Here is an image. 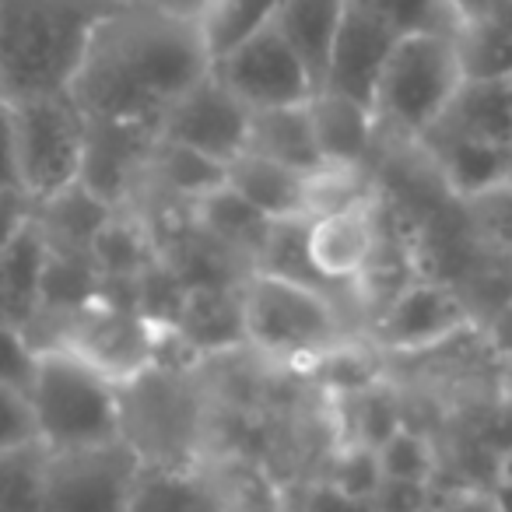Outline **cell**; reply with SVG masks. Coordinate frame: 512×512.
<instances>
[{"instance_id": "1", "label": "cell", "mask_w": 512, "mask_h": 512, "mask_svg": "<svg viewBox=\"0 0 512 512\" xmlns=\"http://www.w3.org/2000/svg\"><path fill=\"white\" fill-rule=\"evenodd\" d=\"M200 22L176 11L123 0L92 32L71 95L88 120L151 123L211 74Z\"/></svg>"}, {"instance_id": "2", "label": "cell", "mask_w": 512, "mask_h": 512, "mask_svg": "<svg viewBox=\"0 0 512 512\" xmlns=\"http://www.w3.org/2000/svg\"><path fill=\"white\" fill-rule=\"evenodd\" d=\"M123 0H0V102L71 92L92 32Z\"/></svg>"}, {"instance_id": "3", "label": "cell", "mask_w": 512, "mask_h": 512, "mask_svg": "<svg viewBox=\"0 0 512 512\" xmlns=\"http://www.w3.org/2000/svg\"><path fill=\"white\" fill-rule=\"evenodd\" d=\"M25 393L50 453L123 439V383L67 344L39 348Z\"/></svg>"}, {"instance_id": "4", "label": "cell", "mask_w": 512, "mask_h": 512, "mask_svg": "<svg viewBox=\"0 0 512 512\" xmlns=\"http://www.w3.org/2000/svg\"><path fill=\"white\" fill-rule=\"evenodd\" d=\"M11 116L18 186L29 200L53 204L81 186L88 116L71 92L4 102Z\"/></svg>"}, {"instance_id": "5", "label": "cell", "mask_w": 512, "mask_h": 512, "mask_svg": "<svg viewBox=\"0 0 512 512\" xmlns=\"http://www.w3.org/2000/svg\"><path fill=\"white\" fill-rule=\"evenodd\" d=\"M460 85L463 71L453 36L421 32L397 39L372 106L379 130H390L404 141H421L446 113Z\"/></svg>"}, {"instance_id": "6", "label": "cell", "mask_w": 512, "mask_h": 512, "mask_svg": "<svg viewBox=\"0 0 512 512\" xmlns=\"http://www.w3.org/2000/svg\"><path fill=\"white\" fill-rule=\"evenodd\" d=\"M242 330L253 348L306 362L341 341L337 309L327 295L274 271L256 274L242 292Z\"/></svg>"}, {"instance_id": "7", "label": "cell", "mask_w": 512, "mask_h": 512, "mask_svg": "<svg viewBox=\"0 0 512 512\" xmlns=\"http://www.w3.org/2000/svg\"><path fill=\"white\" fill-rule=\"evenodd\" d=\"M141 467V453L127 439L46 449L36 512H127Z\"/></svg>"}, {"instance_id": "8", "label": "cell", "mask_w": 512, "mask_h": 512, "mask_svg": "<svg viewBox=\"0 0 512 512\" xmlns=\"http://www.w3.org/2000/svg\"><path fill=\"white\" fill-rule=\"evenodd\" d=\"M253 113L260 109L306 106L320 85L309 74L306 60L295 53L278 25H267L264 32L249 36L242 46L214 60L211 67Z\"/></svg>"}, {"instance_id": "9", "label": "cell", "mask_w": 512, "mask_h": 512, "mask_svg": "<svg viewBox=\"0 0 512 512\" xmlns=\"http://www.w3.org/2000/svg\"><path fill=\"white\" fill-rule=\"evenodd\" d=\"M249 120L253 109L211 71L165 109L158 137L228 165L246 151Z\"/></svg>"}, {"instance_id": "10", "label": "cell", "mask_w": 512, "mask_h": 512, "mask_svg": "<svg viewBox=\"0 0 512 512\" xmlns=\"http://www.w3.org/2000/svg\"><path fill=\"white\" fill-rule=\"evenodd\" d=\"M470 327L474 316L460 292L439 281H407L379 313L376 341L397 355H418L456 341Z\"/></svg>"}, {"instance_id": "11", "label": "cell", "mask_w": 512, "mask_h": 512, "mask_svg": "<svg viewBox=\"0 0 512 512\" xmlns=\"http://www.w3.org/2000/svg\"><path fill=\"white\" fill-rule=\"evenodd\" d=\"M302 242H306L309 271L320 285L358 281L376 260L379 246H383L376 197L362 200L355 207H344V211L309 218Z\"/></svg>"}, {"instance_id": "12", "label": "cell", "mask_w": 512, "mask_h": 512, "mask_svg": "<svg viewBox=\"0 0 512 512\" xmlns=\"http://www.w3.org/2000/svg\"><path fill=\"white\" fill-rule=\"evenodd\" d=\"M397 39H400L397 32H390L383 22H376L372 15H365V11L348 4L341 29H337L334 50H330L323 88L337 95H348V99L372 109L376 106L379 78H383L386 60H390Z\"/></svg>"}, {"instance_id": "13", "label": "cell", "mask_w": 512, "mask_h": 512, "mask_svg": "<svg viewBox=\"0 0 512 512\" xmlns=\"http://www.w3.org/2000/svg\"><path fill=\"white\" fill-rule=\"evenodd\" d=\"M158 144V127L151 123H120V120H88L85 169L81 186L92 197H116L127 190L134 172L148 169L151 151Z\"/></svg>"}, {"instance_id": "14", "label": "cell", "mask_w": 512, "mask_h": 512, "mask_svg": "<svg viewBox=\"0 0 512 512\" xmlns=\"http://www.w3.org/2000/svg\"><path fill=\"white\" fill-rule=\"evenodd\" d=\"M306 176L309 172L288 169L274 158L242 151L235 162H228L225 186L256 214L281 225V221H306Z\"/></svg>"}, {"instance_id": "15", "label": "cell", "mask_w": 512, "mask_h": 512, "mask_svg": "<svg viewBox=\"0 0 512 512\" xmlns=\"http://www.w3.org/2000/svg\"><path fill=\"white\" fill-rule=\"evenodd\" d=\"M418 144L432 151L442 183H446V190L460 204L488 193L491 186L509 183L512 148L474 141V137H456V134H425Z\"/></svg>"}, {"instance_id": "16", "label": "cell", "mask_w": 512, "mask_h": 512, "mask_svg": "<svg viewBox=\"0 0 512 512\" xmlns=\"http://www.w3.org/2000/svg\"><path fill=\"white\" fill-rule=\"evenodd\" d=\"M309 120H313V134L320 144L323 162L334 165H365L369 151L376 148L379 123L376 113L362 102L348 99L337 92H320L309 99Z\"/></svg>"}, {"instance_id": "17", "label": "cell", "mask_w": 512, "mask_h": 512, "mask_svg": "<svg viewBox=\"0 0 512 512\" xmlns=\"http://www.w3.org/2000/svg\"><path fill=\"white\" fill-rule=\"evenodd\" d=\"M428 134H456L512 148V78L463 81Z\"/></svg>"}, {"instance_id": "18", "label": "cell", "mask_w": 512, "mask_h": 512, "mask_svg": "<svg viewBox=\"0 0 512 512\" xmlns=\"http://www.w3.org/2000/svg\"><path fill=\"white\" fill-rule=\"evenodd\" d=\"M463 81L512 78V0H491L453 36Z\"/></svg>"}, {"instance_id": "19", "label": "cell", "mask_w": 512, "mask_h": 512, "mask_svg": "<svg viewBox=\"0 0 512 512\" xmlns=\"http://www.w3.org/2000/svg\"><path fill=\"white\" fill-rule=\"evenodd\" d=\"M246 151L274 158V162L288 165V169H299V172L320 169L323 155L313 134V120H309V102L306 106L260 109V113H253Z\"/></svg>"}, {"instance_id": "20", "label": "cell", "mask_w": 512, "mask_h": 512, "mask_svg": "<svg viewBox=\"0 0 512 512\" xmlns=\"http://www.w3.org/2000/svg\"><path fill=\"white\" fill-rule=\"evenodd\" d=\"M344 11H348V0H281L278 18H274V25L285 32L295 53L306 60L309 74L320 88L327 78L330 50H334Z\"/></svg>"}, {"instance_id": "21", "label": "cell", "mask_w": 512, "mask_h": 512, "mask_svg": "<svg viewBox=\"0 0 512 512\" xmlns=\"http://www.w3.org/2000/svg\"><path fill=\"white\" fill-rule=\"evenodd\" d=\"M127 512H225V505L183 463H144Z\"/></svg>"}, {"instance_id": "22", "label": "cell", "mask_w": 512, "mask_h": 512, "mask_svg": "<svg viewBox=\"0 0 512 512\" xmlns=\"http://www.w3.org/2000/svg\"><path fill=\"white\" fill-rule=\"evenodd\" d=\"M281 0H207L200 22V36L211 53V64L242 46L249 36L264 32L278 18Z\"/></svg>"}, {"instance_id": "23", "label": "cell", "mask_w": 512, "mask_h": 512, "mask_svg": "<svg viewBox=\"0 0 512 512\" xmlns=\"http://www.w3.org/2000/svg\"><path fill=\"white\" fill-rule=\"evenodd\" d=\"M151 169L158 172V179H162L169 190L183 193V197H193V200H207L211 193H218L221 186H225L228 165L158 137L155 151H151Z\"/></svg>"}, {"instance_id": "24", "label": "cell", "mask_w": 512, "mask_h": 512, "mask_svg": "<svg viewBox=\"0 0 512 512\" xmlns=\"http://www.w3.org/2000/svg\"><path fill=\"white\" fill-rule=\"evenodd\" d=\"M348 4L383 22L400 39L421 36V32L456 36V29H460V18H456L449 0H348Z\"/></svg>"}, {"instance_id": "25", "label": "cell", "mask_w": 512, "mask_h": 512, "mask_svg": "<svg viewBox=\"0 0 512 512\" xmlns=\"http://www.w3.org/2000/svg\"><path fill=\"white\" fill-rule=\"evenodd\" d=\"M376 453L383 477H393V481L435 484V477H439V453H435L432 439L411 425H400Z\"/></svg>"}, {"instance_id": "26", "label": "cell", "mask_w": 512, "mask_h": 512, "mask_svg": "<svg viewBox=\"0 0 512 512\" xmlns=\"http://www.w3.org/2000/svg\"><path fill=\"white\" fill-rule=\"evenodd\" d=\"M313 369H316V376H320V383H327L330 390H337L341 397H355V393L379 383V369L369 351L358 348V344H344V341H337L334 348L316 355Z\"/></svg>"}, {"instance_id": "27", "label": "cell", "mask_w": 512, "mask_h": 512, "mask_svg": "<svg viewBox=\"0 0 512 512\" xmlns=\"http://www.w3.org/2000/svg\"><path fill=\"white\" fill-rule=\"evenodd\" d=\"M470 228L481 242H488L498 256L512 260V183L491 186L488 193L467 200Z\"/></svg>"}, {"instance_id": "28", "label": "cell", "mask_w": 512, "mask_h": 512, "mask_svg": "<svg viewBox=\"0 0 512 512\" xmlns=\"http://www.w3.org/2000/svg\"><path fill=\"white\" fill-rule=\"evenodd\" d=\"M327 484L348 491L358 498H372L376 488L383 484V467H379V453L365 442H348V446L337 453V460L330 463Z\"/></svg>"}, {"instance_id": "29", "label": "cell", "mask_w": 512, "mask_h": 512, "mask_svg": "<svg viewBox=\"0 0 512 512\" xmlns=\"http://www.w3.org/2000/svg\"><path fill=\"white\" fill-rule=\"evenodd\" d=\"M36 418H32L29 393L11 383H0V456L15 453V449L36 446Z\"/></svg>"}, {"instance_id": "30", "label": "cell", "mask_w": 512, "mask_h": 512, "mask_svg": "<svg viewBox=\"0 0 512 512\" xmlns=\"http://www.w3.org/2000/svg\"><path fill=\"white\" fill-rule=\"evenodd\" d=\"M39 351L25 341V334L15 323L0 320V383H11L18 390H29L32 369H36Z\"/></svg>"}, {"instance_id": "31", "label": "cell", "mask_w": 512, "mask_h": 512, "mask_svg": "<svg viewBox=\"0 0 512 512\" xmlns=\"http://www.w3.org/2000/svg\"><path fill=\"white\" fill-rule=\"evenodd\" d=\"M372 505L376 512H428L435 505V484L383 477V484L372 495Z\"/></svg>"}, {"instance_id": "32", "label": "cell", "mask_w": 512, "mask_h": 512, "mask_svg": "<svg viewBox=\"0 0 512 512\" xmlns=\"http://www.w3.org/2000/svg\"><path fill=\"white\" fill-rule=\"evenodd\" d=\"M435 512H502L495 484H456L449 491H435Z\"/></svg>"}, {"instance_id": "33", "label": "cell", "mask_w": 512, "mask_h": 512, "mask_svg": "<svg viewBox=\"0 0 512 512\" xmlns=\"http://www.w3.org/2000/svg\"><path fill=\"white\" fill-rule=\"evenodd\" d=\"M309 512H376V505H372V498H358L334 488V484H320L309 495Z\"/></svg>"}, {"instance_id": "34", "label": "cell", "mask_w": 512, "mask_h": 512, "mask_svg": "<svg viewBox=\"0 0 512 512\" xmlns=\"http://www.w3.org/2000/svg\"><path fill=\"white\" fill-rule=\"evenodd\" d=\"M22 190L18 186V169H15V144H11V116L8 106L0 102V193Z\"/></svg>"}, {"instance_id": "35", "label": "cell", "mask_w": 512, "mask_h": 512, "mask_svg": "<svg viewBox=\"0 0 512 512\" xmlns=\"http://www.w3.org/2000/svg\"><path fill=\"white\" fill-rule=\"evenodd\" d=\"M449 4H453L456 18H460V25H463V22H470V18L484 15V8H488L491 0H449Z\"/></svg>"}, {"instance_id": "36", "label": "cell", "mask_w": 512, "mask_h": 512, "mask_svg": "<svg viewBox=\"0 0 512 512\" xmlns=\"http://www.w3.org/2000/svg\"><path fill=\"white\" fill-rule=\"evenodd\" d=\"M495 495H498V509L512 512V484L509 481H498L495 484Z\"/></svg>"}, {"instance_id": "37", "label": "cell", "mask_w": 512, "mask_h": 512, "mask_svg": "<svg viewBox=\"0 0 512 512\" xmlns=\"http://www.w3.org/2000/svg\"><path fill=\"white\" fill-rule=\"evenodd\" d=\"M498 481H509L512 484V449H509V453L498 456Z\"/></svg>"}, {"instance_id": "38", "label": "cell", "mask_w": 512, "mask_h": 512, "mask_svg": "<svg viewBox=\"0 0 512 512\" xmlns=\"http://www.w3.org/2000/svg\"><path fill=\"white\" fill-rule=\"evenodd\" d=\"M498 330H505V334H509V344H512V299H509V306L498 313Z\"/></svg>"}, {"instance_id": "39", "label": "cell", "mask_w": 512, "mask_h": 512, "mask_svg": "<svg viewBox=\"0 0 512 512\" xmlns=\"http://www.w3.org/2000/svg\"><path fill=\"white\" fill-rule=\"evenodd\" d=\"M428 512H435V505H432V509H428Z\"/></svg>"}, {"instance_id": "40", "label": "cell", "mask_w": 512, "mask_h": 512, "mask_svg": "<svg viewBox=\"0 0 512 512\" xmlns=\"http://www.w3.org/2000/svg\"><path fill=\"white\" fill-rule=\"evenodd\" d=\"M509 183H512V172H509Z\"/></svg>"}]
</instances>
